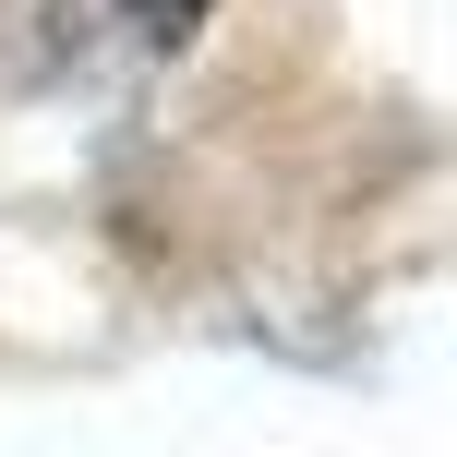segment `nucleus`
<instances>
[{
    "instance_id": "obj_1",
    "label": "nucleus",
    "mask_w": 457,
    "mask_h": 457,
    "mask_svg": "<svg viewBox=\"0 0 457 457\" xmlns=\"http://www.w3.org/2000/svg\"><path fill=\"white\" fill-rule=\"evenodd\" d=\"M120 12H133V24H145V37H193V24H205V12H217V0H120Z\"/></svg>"
}]
</instances>
